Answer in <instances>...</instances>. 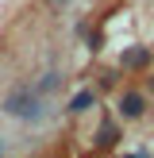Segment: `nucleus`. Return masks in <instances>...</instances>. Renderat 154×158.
Instances as JSON below:
<instances>
[{
    "mask_svg": "<svg viewBox=\"0 0 154 158\" xmlns=\"http://www.w3.org/2000/svg\"><path fill=\"white\" fill-rule=\"evenodd\" d=\"M116 139H120L116 123H112V120H104V123H100V131H96V147H104V151H108V147H116Z\"/></svg>",
    "mask_w": 154,
    "mask_h": 158,
    "instance_id": "obj_5",
    "label": "nucleus"
},
{
    "mask_svg": "<svg viewBox=\"0 0 154 158\" xmlns=\"http://www.w3.org/2000/svg\"><path fill=\"white\" fill-rule=\"evenodd\" d=\"M143 112H146L143 93H123V97H120V116H123V120H139Z\"/></svg>",
    "mask_w": 154,
    "mask_h": 158,
    "instance_id": "obj_2",
    "label": "nucleus"
},
{
    "mask_svg": "<svg viewBox=\"0 0 154 158\" xmlns=\"http://www.w3.org/2000/svg\"><path fill=\"white\" fill-rule=\"evenodd\" d=\"M89 108H96V93L92 89H81L73 100H69V112H89Z\"/></svg>",
    "mask_w": 154,
    "mask_h": 158,
    "instance_id": "obj_4",
    "label": "nucleus"
},
{
    "mask_svg": "<svg viewBox=\"0 0 154 158\" xmlns=\"http://www.w3.org/2000/svg\"><path fill=\"white\" fill-rule=\"evenodd\" d=\"M4 151H8V143H4V139H0V154H4Z\"/></svg>",
    "mask_w": 154,
    "mask_h": 158,
    "instance_id": "obj_7",
    "label": "nucleus"
},
{
    "mask_svg": "<svg viewBox=\"0 0 154 158\" xmlns=\"http://www.w3.org/2000/svg\"><path fill=\"white\" fill-rule=\"evenodd\" d=\"M120 66L123 69H143V66H150V50H146V46H131V50L120 54Z\"/></svg>",
    "mask_w": 154,
    "mask_h": 158,
    "instance_id": "obj_3",
    "label": "nucleus"
},
{
    "mask_svg": "<svg viewBox=\"0 0 154 158\" xmlns=\"http://www.w3.org/2000/svg\"><path fill=\"white\" fill-rule=\"evenodd\" d=\"M58 85H62V77H58V73H46L43 81L35 85V93H43V97H46V93H54V89H58Z\"/></svg>",
    "mask_w": 154,
    "mask_h": 158,
    "instance_id": "obj_6",
    "label": "nucleus"
},
{
    "mask_svg": "<svg viewBox=\"0 0 154 158\" xmlns=\"http://www.w3.org/2000/svg\"><path fill=\"white\" fill-rule=\"evenodd\" d=\"M0 112H8V116H15V120H27V123H38L46 116V104H43V93H35V89H15V93H8L4 97V104H0Z\"/></svg>",
    "mask_w": 154,
    "mask_h": 158,
    "instance_id": "obj_1",
    "label": "nucleus"
}]
</instances>
